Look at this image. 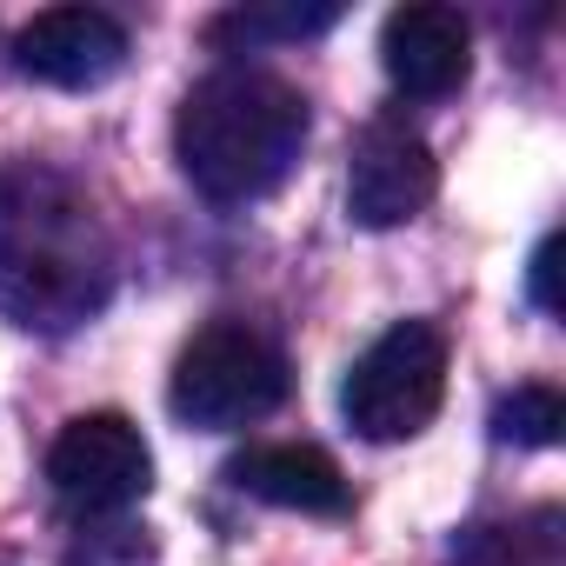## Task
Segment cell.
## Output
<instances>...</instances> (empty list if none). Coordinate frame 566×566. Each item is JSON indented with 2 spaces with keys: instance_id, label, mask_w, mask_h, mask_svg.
Here are the masks:
<instances>
[{
  "instance_id": "obj_13",
  "label": "cell",
  "mask_w": 566,
  "mask_h": 566,
  "mask_svg": "<svg viewBox=\"0 0 566 566\" xmlns=\"http://www.w3.org/2000/svg\"><path fill=\"white\" fill-rule=\"evenodd\" d=\"M553 273H559V233H546V240H539V253H533V307H539V314H559Z\"/></svg>"
},
{
  "instance_id": "obj_6",
  "label": "cell",
  "mask_w": 566,
  "mask_h": 566,
  "mask_svg": "<svg viewBox=\"0 0 566 566\" xmlns=\"http://www.w3.org/2000/svg\"><path fill=\"white\" fill-rule=\"evenodd\" d=\"M440 187L433 147L407 127V120H374L354 140V167H347V213L360 227H407L413 213H427Z\"/></svg>"
},
{
  "instance_id": "obj_9",
  "label": "cell",
  "mask_w": 566,
  "mask_h": 566,
  "mask_svg": "<svg viewBox=\"0 0 566 566\" xmlns=\"http://www.w3.org/2000/svg\"><path fill=\"white\" fill-rule=\"evenodd\" d=\"M227 480L266 506H287V513H314V520H340L347 513V480L321 447H247Z\"/></svg>"
},
{
  "instance_id": "obj_4",
  "label": "cell",
  "mask_w": 566,
  "mask_h": 566,
  "mask_svg": "<svg viewBox=\"0 0 566 566\" xmlns=\"http://www.w3.org/2000/svg\"><path fill=\"white\" fill-rule=\"evenodd\" d=\"M447 400V340L427 327V321H400L387 327L354 367H347V387H340V413L360 440L374 447H394V440H413Z\"/></svg>"
},
{
  "instance_id": "obj_12",
  "label": "cell",
  "mask_w": 566,
  "mask_h": 566,
  "mask_svg": "<svg viewBox=\"0 0 566 566\" xmlns=\"http://www.w3.org/2000/svg\"><path fill=\"white\" fill-rule=\"evenodd\" d=\"M67 566H154V539L140 526H94V533H81Z\"/></svg>"
},
{
  "instance_id": "obj_2",
  "label": "cell",
  "mask_w": 566,
  "mask_h": 566,
  "mask_svg": "<svg viewBox=\"0 0 566 566\" xmlns=\"http://www.w3.org/2000/svg\"><path fill=\"white\" fill-rule=\"evenodd\" d=\"M307 147V101L266 67H220L187 87L174 114V154L193 193L213 207H247L294 174Z\"/></svg>"
},
{
  "instance_id": "obj_14",
  "label": "cell",
  "mask_w": 566,
  "mask_h": 566,
  "mask_svg": "<svg viewBox=\"0 0 566 566\" xmlns=\"http://www.w3.org/2000/svg\"><path fill=\"white\" fill-rule=\"evenodd\" d=\"M0 566H8V559H0Z\"/></svg>"
},
{
  "instance_id": "obj_3",
  "label": "cell",
  "mask_w": 566,
  "mask_h": 566,
  "mask_svg": "<svg viewBox=\"0 0 566 566\" xmlns=\"http://www.w3.org/2000/svg\"><path fill=\"white\" fill-rule=\"evenodd\" d=\"M280 400H287V360H280L253 327H233V321H213L200 327L180 360H174V380H167V407L200 427V433H233V427H253L266 420Z\"/></svg>"
},
{
  "instance_id": "obj_8",
  "label": "cell",
  "mask_w": 566,
  "mask_h": 566,
  "mask_svg": "<svg viewBox=\"0 0 566 566\" xmlns=\"http://www.w3.org/2000/svg\"><path fill=\"white\" fill-rule=\"evenodd\" d=\"M380 61H387V81L413 101H440L467 81L473 67V28L460 21V8H394L387 28H380Z\"/></svg>"
},
{
  "instance_id": "obj_1",
  "label": "cell",
  "mask_w": 566,
  "mask_h": 566,
  "mask_svg": "<svg viewBox=\"0 0 566 566\" xmlns=\"http://www.w3.org/2000/svg\"><path fill=\"white\" fill-rule=\"evenodd\" d=\"M114 301V240L87 187L48 160L0 167V314L28 334H74Z\"/></svg>"
},
{
  "instance_id": "obj_7",
  "label": "cell",
  "mask_w": 566,
  "mask_h": 566,
  "mask_svg": "<svg viewBox=\"0 0 566 566\" xmlns=\"http://www.w3.org/2000/svg\"><path fill=\"white\" fill-rule=\"evenodd\" d=\"M127 61V28L101 8H48L14 34V67L41 87H101Z\"/></svg>"
},
{
  "instance_id": "obj_11",
  "label": "cell",
  "mask_w": 566,
  "mask_h": 566,
  "mask_svg": "<svg viewBox=\"0 0 566 566\" xmlns=\"http://www.w3.org/2000/svg\"><path fill=\"white\" fill-rule=\"evenodd\" d=\"M566 427V400L553 387H513L500 407H493V433L513 440V447H553Z\"/></svg>"
},
{
  "instance_id": "obj_5",
  "label": "cell",
  "mask_w": 566,
  "mask_h": 566,
  "mask_svg": "<svg viewBox=\"0 0 566 566\" xmlns=\"http://www.w3.org/2000/svg\"><path fill=\"white\" fill-rule=\"evenodd\" d=\"M48 486L74 513H127L154 486V453L127 413H81L48 447Z\"/></svg>"
},
{
  "instance_id": "obj_10",
  "label": "cell",
  "mask_w": 566,
  "mask_h": 566,
  "mask_svg": "<svg viewBox=\"0 0 566 566\" xmlns=\"http://www.w3.org/2000/svg\"><path fill=\"white\" fill-rule=\"evenodd\" d=\"M334 21H340L334 0H321V8H240L213 21V41H307V34H327Z\"/></svg>"
}]
</instances>
